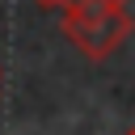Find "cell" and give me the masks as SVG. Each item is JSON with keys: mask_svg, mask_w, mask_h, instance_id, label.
Returning a JSON list of instances; mask_svg holds the SVG:
<instances>
[{"mask_svg": "<svg viewBox=\"0 0 135 135\" xmlns=\"http://www.w3.org/2000/svg\"><path fill=\"white\" fill-rule=\"evenodd\" d=\"M135 21L127 4H76L63 8V38L84 55V59H110L127 38Z\"/></svg>", "mask_w": 135, "mask_h": 135, "instance_id": "obj_1", "label": "cell"}, {"mask_svg": "<svg viewBox=\"0 0 135 135\" xmlns=\"http://www.w3.org/2000/svg\"><path fill=\"white\" fill-rule=\"evenodd\" d=\"M76 4H127V0H55L51 8H76Z\"/></svg>", "mask_w": 135, "mask_h": 135, "instance_id": "obj_2", "label": "cell"}, {"mask_svg": "<svg viewBox=\"0 0 135 135\" xmlns=\"http://www.w3.org/2000/svg\"><path fill=\"white\" fill-rule=\"evenodd\" d=\"M38 4H46V8H51V4H55V0H38Z\"/></svg>", "mask_w": 135, "mask_h": 135, "instance_id": "obj_3", "label": "cell"}, {"mask_svg": "<svg viewBox=\"0 0 135 135\" xmlns=\"http://www.w3.org/2000/svg\"><path fill=\"white\" fill-rule=\"evenodd\" d=\"M127 135H135V127H131V131H127Z\"/></svg>", "mask_w": 135, "mask_h": 135, "instance_id": "obj_4", "label": "cell"}]
</instances>
